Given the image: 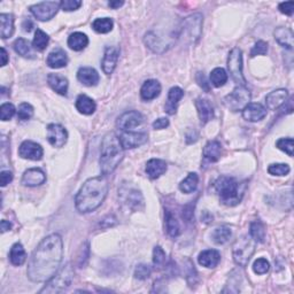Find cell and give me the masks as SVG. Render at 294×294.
I'll list each match as a JSON object with an SVG mask.
<instances>
[{
  "instance_id": "1",
  "label": "cell",
  "mask_w": 294,
  "mask_h": 294,
  "mask_svg": "<svg viewBox=\"0 0 294 294\" xmlns=\"http://www.w3.org/2000/svg\"><path fill=\"white\" fill-rule=\"evenodd\" d=\"M64 257L62 238L58 233L47 236L34 251L28 264V277L34 283L47 282L57 274Z\"/></svg>"
},
{
  "instance_id": "2",
  "label": "cell",
  "mask_w": 294,
  "mask_h": 294,
  "mask_svg": "<svg viewBox=\"0 0 294 294\" xmlns=\"http://www.w3.org/2000/svg\"><path fill=\"white\" fill-rule=\"evenodd\" d=\"M108 190L110 185L106 175L90 178L83 184L76 195V209L83 214L96 211L107 197Z\"/></svg>"
},
{
  "instance_id": "3",
  "label": "cell",
  "mask_w": 294,
  "mask_h": 294,
  "mask_svg": "<svg viewBox=\"0 0 294 294\" xmlns=\"http://www.w3.org/2000/svg\"><path fill=\"white\" fill-rule=\"evenodd\" d=\"M120 139L114 134H108L104 138L101 144L100 153V168L103 175H108L116 169L118 164L123 159L124 152Z\"/></svg>"
},
{
  "instance_id": "4",
  "label": "cell",
  "mask_w": 294,
  "mask_h": 294,
  "mask_svg": "<svg viewBox=\"0 0 294 294\" xmlns=\"http://www.w3.org/2000/svg\"><path fill=\"white\" fill-rule=\"evenodd\" d=\"M215 190L218 192L220 201L226 206H236L241 201L243 191L240 185L232 177L220 176L215 182Z\"/></svg>"
},
{
  "instance_id": "5",
  "label": "cell",
  "mask_w": 294,
  "mask_h": 294,
  "mask_svg": "<svg viewBox=\"0 0 294 294\" xmlns=\"http://www.w3.org/2000/svg\"><path fill=\"white\" fill-rule=\"evenodd\" d=\"M74 278V269L72 264H67L61 269L58 274H55L47 284L44 286L40 293H59L65 291L72 284Z\"/></svg>"
},
{
  "instance_id": "6",
  "label": "cell",
  "mask_w": 294,
  "mask_h": 294,
  "mask_svg": "<svg viewBox=\"0 0 294 294\" xmlns=\"http://www.w3.org/2000/svg\"><path fill=\"white\" fill-rule=\"evenodd\" d=\"M255 241L251 236H244L233 246V260L240 267H246L255 251Z\"/></svg>"
},
{
  "instance_id": "7",
  "label": "cell",
  "mask_w": 294,
  "mask_h": 294,
  "mask_svg": "<svg viewBox=\"0 0 294 294\" xmlns=\"http://www.w3.org/2000/svg\"><path fill=\"white\" fill-rule=\"evenodd\" d=\"M251 92L246 86H237L232 92L223 99V103L227 110L232 111L244 110V108L250 104Z\"/></svg>"
},
{
  "instance_id": "8",
  "label": "cell",
  "mask_w": 294,
  "mask_h": 294,
  "mask_svg": "<svg viewBox=\"0 0 294 294\" xmlns=\"http://www.w3.org/2000/svg\"><path fill=\"white\" fill-rule=\"evenodd\" d=\"M227 68L230 75L238 86H246V79L243 74V52L239 48H233L227 57Z\"/></svg>"
},
{
  "instance_id": "9",
  "label": "cell",
  "mask_w": 294,
  "mask_h": 294,
  "mask_svg": "<svg viewBox=\"0 0 294 294\" xmlns=\"http://www.w3.org/2000/svg\"><path fill=\"white\" fill-rule=\"evenodd\" d=\"M145 123V117L137 110L127 111L117 118L116 125L121 131H137L136 129L142 128Z\"/></svg>"
},
{
  "instance_id": "10",
  "label": "cell",
  "mask_w": 294,
  "mask_h": 294,
  "mask_svg": "<svg viewBox=\"0 0 294 294\" xmlns=\"http://www.w3.org/2000/svg\"><path fill=\"white\" fill-rule=\"evenodd\" d=\"M61 2L59 1H43L30 7V12L39 21H48L53 19L58 10L60 9Z\"/></svg>"
},
{
  "instance_id": "11",
  "label": "cell",
  "mask_w": 294,
  "mask_h": 294,
  "mask_svg": "<svg viewBox=\"0 0 294 294\" xmlns=\"http://www.w3.org/2000/svg\"><path fill=\"white\" fill-rule=\"evenodd\" d=\"M120 197L122 201L130 209L139 211L142 207H144V199H143L141 191L137 190V188L122 187L120 191Z\"/></svg>"
},
{
  "instance_id": "12",
  "label": "cell",
  "mask_w": 294,
  "mask_h": 294,
  "mask_svg": "<svg viewBox=\"0 0 294 294\" xmlns=\"http://www.w3.org/2000/svg\"><path fill=\"white\" fill-rule=\"evenodd\" d=\"M147 134L144 131H122L120 135V139L122 146L124 149L135 148L147 142Z\"/></svg>"
},
{
  "instance_id": "13",
  "label": "cell",
  "mask_w": 294,
  "mask_h": 294,
  "mask_svg": "<svg viewBox=\"0 0 294 294\" xmlns=\"http://www.w3.org/2000/svg\"><path fill=\"white\" fill-rule=\"evenodd\" d=\"M68 139V132L60 124H50L47 127V141L54 147L65 146Z\"/></svg>"
},
{
  "instance_id": "14",
  "label": "cell",
  "mask_w": 294,
  "mask_h": 294,
  "mask_svg": "<svg viewBox=\"0 0 294 294\" xmlns=\"http://www.w3.org/2000/svg\"><path fill=\"white\" fill-rule=\"evenodd\" d=\"M184 30L186 31L192 41H197L201 36L202 16L201 14H194L184 21Z\"/></svg>"
},
{
  "instance_id": "15",
  "label": "cell",
  "mask_w": 294,
  "mask_h": 294,
  "mask_svg": "<svg viewBox=\"0 0 294 294\" xmlns=\"http://www.w3.org/2000/svg\"><path fill=\"white\" fill-rule=\"evenodd\" d=\"M19 154L21 157H23V159L38 161L43 157L44 150H43V147H41L39 144H37V143L26 141L21 144L19 148Z\"/></svg>"
},
{
  "instance_id": "16",
  "label": "cell",
  "mask_w": 294,
  "mask_h": 294,
  "mask_svg": "<svg viewBox=\"0 0 294 294\" xmlns=\"http://www.w3.org/2000/svg\"><path fill=\"white\" fill-rule=\"evenodd\" d=\"M46 181V175L39 168H31L24 171L22 176V184L26 186L35 187L39 186V185L44 184Z\"/></svg>"
},
{
  "instance_id": "17",
  "label": "cell",
  "mask_w": 294,
  "mask_h": 294,
  "mask_svg": "<svg viewBox=\"0 0 294 294\" xmlns=\"http://www.w3.org/2000/svg\"><path fill=\"white\" fill-rule=\"evenodd\" d=\"M120 50L116 46H107L105 50V55L103 59V71L106 75H110L114 72L118 61Z\"/></svg>"
},
{
  "instance_id": "18",
  "label": "cell",
  "mask_w": 294,
  "mask_h": 294,
  "mask_svg": "<svg viewBox=\"0 0 294 294\" xmlns=\"http://www.w3.org/2000/svg\"><path fill=\"white\" fill-rule=\"evenodd\" d=\"M245 120L250 122H258L267 116V108L257 103H250L243 110Z\"/></svg>"
},
{
  "instance_id": "19",
  "label": "cell",
  "mask_w": 294,
  "mask_h": 294,
  "mask_svg": "<svg viewBox=\"0 0 294 294\" xmlns=\"http://www.w3.org/2000/svg\"><path fill=\"white\" fill-rule=\"evenodd\" d=\"M289 97L288 90L285 89H278L272 91L265 97V104H267V107L269 110H275L282 106L283 104L286 103V99Z\"/></svg>"
},
{
  "instance_id": "20",
  "label": "cell",
  "mask_w": 294,
  "mask_h": 294,
  "mask_svg": "<svg viewBox=\"0 0 294 294\" xmlns=\"http://www.w3.org/2000/svg\"><path fill=\"white\" fill-rule=\"evenodd\" d=\"M47 83L52 87V90L61 94V96H67L68 92V79L64 75L60 74H50L47 76Z\"/></svg>"
},
{
  "instance_id": "21",
  "label": "cell",
  "mask_w": 294,
  "mask_h": 294,
  "mask_svg": "<svg viewBox=\"0 0 294 294\" xmlns=\"http://www.w3.org/2000/svg\"><path fill=\"white\" fill-rule=\"evenodd\" d=\"M274 36L279 45L288 48V50H292L294 44V35L293 31L290 29V28L278 27L277 29L274 31Z\"/></svg>"
},
{
  "instance_id": "22",
  "label": "cell",
  "mask_w": 294,
  "mask_h": 294,
  "mask_svg": "<svg viewBox=\"0 0 294 294\" xmlns=\"http://www.w3.org/2000/svg\"><path fill=\"white\" fill-rule=\"evenodd\" d=\"M161 93V84L156 79H148L143 84L141 89V96L144 100L149 101L155 99Z\"/></svg>"
},
{
  "instance_id": "23",
  "label": "cell",
  "mask_w": 294,
  "mask_h": 294,
  "mask_svg": "<svg viewBox=\"0 0 294 294\" xmlns=\"http://www.w3.org/2000/svg\"><path fill=\"white\" fill-rule=\"evenodd\" d=\"M77 78L83 85L96 86L99 83V74L93 68L83 67L77 73Z\"/></svg>"
},
{
  "instance_id": "24",
  "label": "cell",
  "mask_w": 294,
  "mask_h": 294,
  "mask_svg": "<svg viewBox=\"0 0 294 294\" xmlns=\"http://www.w3.org/2000/svg\"><path fill=\"white\" fill-rule=\"evenodd\" d=\"M195 106H197L199 118H200L202 124H206L214 117V110H213L212 104L207 99L199 98L195 101Z\"/></svg>"
},
{
  "instance_id": "25",
  "label": "cell",
  "mask_w": 294,
  "mask_h": 294,
  "mask_svg": "<svg viewBox=\"0 0 294 294\" xmlns=\"http://www.w3.org/2000/svg\"><path fill=\"white\" fill-rule=\"evenodd\" d=\"M184 92L181 87L174 86L169 90V93H168V100L166 106H164V110L168 114L174 115L177 110V105L180 103V100L183 98Z\"/></svg>"
},
{
  "instance_id": "26",
  "label": "cell",
  "mask_w": 294,
  "mask_h": 294,
  "mask_svg": "<svg viewBox=\"0 0 294 294\" xmlns=\"http://www.w3.org/2000/svg\"><path fill=\"white\" fill-rule=\"evenodd\" d=\"M146 174L152 180H156L167 171V163L163 160L152 159L146 163Z\"/></svg>"
},
{
  "instance_id": "27",
  "label": "cell",
  "mask_w": 294,
  "mask_h": 294,
  "mask_svg": "<svg viewBox=\"0 0 294 294\" xmlns=\"http://www.w3.org/2000/svg\"><path fill=\"white\" fill-rule=\"evenodd\" d=\"M47 66L48 67L53 69H59L64 68L68 64V57L66 54V52L61 48H58V50L52 51L47 57Z\"/></svg>"
},
{
  "instance_id": "28",
  "label": "cell",
  "mask_w": 294,
  "mask_h": 294,
  "mask_svg": "<svg viewBox=\"0 0 294 294\" xmlns=\"http://www.w3.org/2000/svg\"><path fill=\"white\" fill-rule=\"evenodd\" d=\"M199 263L205 268H215L220 261V254L215 250H206L199 254Z\"/></svg>"
},
{
  "instance_id": "29",
  "label": "cell",
  "mask_w": 294,
  "mask_h": 294,
  "mask_svg": "<svg viewBox=\"0 0 294 294\" xmlns=\"http://www.w3.org/2000/svg\"><path fill=\"white\" fill-rule=\"evenodd\" d=\"M222 153V146L218 141H211L206 144L204 148V157L209 162H216Z\"/></svg>"
},
{
  "instance_id": "30",
  "label": "cell",
  "mask_w": 294,
  "mask_h": 294,
  "mask_svg": "<svg viewBox=\"0 0 294 294\" xmlns=\"http://www.w3.org/2000/svg\"><path fill=\"white\" fill-rule=\"evenodd\" d=\"M76 108L79 113L84 115H91L96 111V103L85 94H80L76 100Z\"/></svg>"
},
{
  "instance_id": "31",
  "label": "cell",
  "mask_w": 294,
  "mask_h": 294,
  "mask_svg": "<svg viewBox=\"0 0 294 294\" xmlns=\"http://www.w3.org/2000/svg\"><path fill=\"white\" fill-rule=\"evenodd\" d=\"M89 45V38L83 33H74L68 37V46L73 51H82Z\"/></svg>"
},
{
  "instance_id": "32",
  "label": "cell",
  "mask_w": 294,
  "mask_h": 294,
  "mask_svg": "<svg viewBox=\"0 0 294 294\" xmlns=\"http://www.w3.org/2000/svg\"><path fill=\"white\" fill-rule=\"evenodd\" d=\"M0 22H1V29H0L1 37L3 39L12 37L14 34V16L12 14H1Z\"/></svg>"
},
{
  "instance_id": "33",
  "label": "cell",
  "mask_w": 294,
  "mask_h": 294,
  "mask_svg": "<svg viewBox=\"0 0 294 294\" xmlns=\"http://www.w3.org/2000/svg\"><path fill=\"white\" fill-rule=\"evenodd\" d=\"M145 43L147 46H148L150 50L154 52H157V53H162L164 50H167V45L163 43V40L157 36L155 33L150 31V33H147L145 36Z\"/></svg>"
},
{
  "instance_id": "34",
  "label": "cell",
  "mask_w": 294,
  "mask_h": 294,
  "mask_svg": "<svg viewBox=\"0 0 294 294\" xmlns=\"http://www.w3.org/2000/svg\"><path fill=\"white\" fill-rule=\"evenodd\" d=\"M27 254L22 245L20 243L14 244L9 252V260L14 265H22L26 262Z\"/></svg>"
},
{
  "instance_id": "35",
  "label": "cell",
  "mask_w": 294,
  "mask_h": 294,
  "mask_svg": "<svg viewBox=\"0 0 294 294\" xmlns=\"http://www.w3.org/2000/svg\"><path fill=\"white\" fill-rule=\"evenodd\" d=\"M13 47L15 52L21 57L23 58H34V52H33V47L29 41L24 38H17V39L14 41Z\"/></svg>"
},
{
  "instance_id": "36",
  "label": "cell",
  "mask_w": 294,
  "mask_h": 294,
  "mask_svg": "<svg viewBox=\"0 0 294 294\" xmlns=\"http://www.w3.org/2000/svg\"><path fill=\"white\" fill-rule=\"evenodd\" d=\"M199 183V177L195 173H190L187 175V177L184 181L181 182L180 190L184 193H192L197 190Z\"/></svg>"
},
{
  "instance_id": "37",
  "label": "cell",
  "mask_w": 294,
  "mask_h": 294,
  "mask_svg": "<svg viewBox=\"0 0 294 294\" xmlns=\"http://www.w3.org/2000/svg\"><path fill=\"white\" fill-rule=\"evenodd\" d=\"M164 216H166V229L168 234L173 238H176L180 236L181 226L176 218H175V216L171 214V212L169 211H166V215Z\"/></svg>"
},
{
  "instance_id": "38",
  "label": "cell",
  "mask_w": 294,
  "mask_h": 294,
  "mask_svg": "<svg viewBox=\"0 0 294 294\" xmlns=\"http://www.w3.org/2000/svg\"><path fill=\"white\" fill-rule=\"evenodd\" d=\"M114 27L113 20L110 17H101V19H97L93 21L92 28L93 30L98 34H108L110 33L111 29Z\"/></svg>"
},
{
  "instance_id": "39",
  "label": "cell",
  "mask_w": 294,
  "mask_h": 294,
  "mask_svg": "<svg viewBox=\"0 0 294 294\" xmlns=\"http://www.w3.org/2000/svg\"><path fill=\"white\" fill-rule=\"evenodd\" d=\"M250 236L257 241V243H263L265 239V227L261 220H254L251 224Z\"/></svg>"
},
{
  "instance_id": "40",
  "label": "cell",
  "mask_w": 294,
  "mask_h": 294,
  "mask_svg": "<svg viewBox=\"0 0 294 294\" xmlns=\"http://www.w3.org/2000/svg\"><path fill=\"white\" fill-rule=\"evenodd\" d=\"M231 234H232V232H231L230 227L223 225L220 227H218V229H215V231L212 234V238H213V240H214L215 244L223 245L230 239Z\"/></svg>"
},
{
  "instance_id": "41",
  "label": "cell",
  "mask_w": 294,
  "mask_h": 294,
  "mask_svg": "<svg viewBox=\"0 0 294 294\" xmlns=\"http://www.w3.org/2000/svg\"><path fill=\"white\" fill-rule=\"evenodd\" d=\"M48 41H50V38H48L47 35L45 34L43 30L37 29L36 33H35V38L33 41V46L35 50H37L39 52L44 51L45 48L47 47Z\"/></svg>"
},
{
  "instance_id": "42",
  "label": "cell",
  "mask_w": 294,
  "mask_h": 294,
  "mask_svg": "<svg viewBox=\"0 0 294 294\" xmlns=\"http://www.w3.org/2000/svg\"><path fill=\"white\" fill-rule=\"evenodd\" d=\"M227 82V74L223 68H215L211 73V83L215 87H220Z\"/></svg>"
},
{
  "instance_id": "43",
  "label": "cell",
  "mask_w": 294,
  "mask_h": 294,
  "mask_svg": "<svg viewBox=\"0 0 294 294\" xmlns=\"http://www.w3.org/2000/svg\"><path fill=\"white\" fill-rule=\"evenodd\" d=\"M291 170L289 164L286 163H274L268 168V173L274 176H286Z\"/></svg>"
},
{
  "instance_id": "44",
  "label": "cell",
  "mask_w": 294,
  "mask_h": 294,
  "mask_svg": "<svg viewBox=\"0 0 294 294\" xmlns=\"http://www.w3.org/2000/svg\"><path fill=\"white\" fill-rule=\"evenodd\" d=\"M33 115H34V107L31 106L30 104L22 103L20 105L19 110H17V117H19V120L27 121L33 117Z\"/></svg>"
},
{
  "instance_id": "45",
  "label": "cell",
  "mask_w": 294,
  "mask_h": 294,
  "mask_svg": "<svg viewBox=\"0 0 294 294\" xmlns=\"http://www.w3.org/2000/svg\"><path fill=\"white\" fill-rule=\"evenodd\" d=\"M269 269H270V264H269V262L265 258L260 257L257 260H255L253 264V270L255 274L264 275L269 271Z\"/></svg>"
},
{
  "instance_id": "46",
  "label": "cell",
  "mask_w": 294,
  "mask_h": 294,
  "mask_svg": "<svg viewBox=\"0 0 294 294\" xmlns=\"http://www.w3.org/2000/svg\"><path fill=\"white\" fill-rule=\"evenodd\" d=\"M293 144L294 143L292 138H281L276 143V146L281 150H283V152L289 154V156H293Z\"/></svg>"
},
{
  "instance_id": "47",
  "label": "cell",
  "mask_w": 294,
  "mask_h": 294,
  "mask_svg": "<svg viewBox=\"0 0 294 294\" xmlns=\"http://www.w3.org/2000/svg\"><path fill=\"white\" fill-rule=\"evenodd\" d=\"M15 107H14L12 104H2L1 107H0V118H1L2 121L10 120V118L15 115Z\"/></svg>"
},
{
  "instance_id": "48",
  "label": "cell",
  "mask_w": 294,
  "mask_h": 294,
  "mask_svg": "<svg viewBox=\"0 0 294 294\" xmlns=\"http://www.w3.org/2000/svg\"><path fill=\"white\" fill-rule=\"evenodd\" d=\"M153 263L156 267H161L166 263V253L160 246H156L153 251Z\"/></svg>"
},
{
  "instance_id": "49",
  "label": "cell",
  "mask_w": 294,
  "mask_h": 294,
  "mask_svg": "<svg viewBox=\"0 0 294 294\" xmlns=\"http://www.w3.org/2000/svg\"><path fill=\"white\" fill-rule=\"evenodd\" d=\"M187 270H186V279H187V283L190 284V286H193L197 284L198 282V274H197V270H195L194 265L192 264V262L190 260H187Z\"/></svg>"
},
{
  "instance_id": "50",
  "label": "cell",
  "mask_w": 294,
  "mask_h": 294,
  "mask_svg": "<svg viewBox=\"0 0 294 294\" xmlns=\"http://www.w3.org/2000/svg\"><path fill=\"white\" fill-rule=\"evenodd\" d=\"M268 52V44L263 40H258L257 44L254 45L253 48L251 51V57L254 58L257 55H264Z\"/></svg>"
},
{
  "instance_id": "51",
  "label": "cell",
  "mask_w": 294,
  "mask_h": 294,
  "mask_svg": "<svg viewBox=\"0 0 294 294\" xmlns=\"http://www.w3.org/2000/svg\"><path fill=\"white\" fill-rule=\"evenodd\" d=\"M150 268L146 264H139L137 265L135 270V277L141 279V281H144V279H147L150 276Z\"/></svg>"
},
{
  "instance_id": "52",
  "label": "cell",
  "mask_w": 294,
  "mask_h": 294,
  "mask_svg": "<svg viewBox=\"0 0 294 294\" xmlns=\"http://www.w3.org/2000/svg\"><path fill=\"white\" fill-rule=\"evenodd\" d=\"M82 6V1L79 0H64L61 1V8L65 12H73V10L78 9Z\"/></svg>"
},
{
  "instance_id": "53",
  "label": "cell",
  "mask_w": 294,
  "mask_h": 294,
  "mask_svg": "<svg viewBox=\"0 0 294 294\" xmlns=\"http://www.w3.org/2000/svg\"><path fill=\"white\" fill-rule=\"evenodd\" d=\"M278 9L281 10V13L285 14V15L291 16L294 12V1H285L281 2L278 6Z\"/></svg>"
},
{
  "instance_id": "54",
  "label": "cell",
  "mask_w": 294,
  "mask_h": 294,
  "mask_svg": "<svg viewBox=\"0 0 294 294\" xmlns=\"http://www.w3.org/2000/svg\"><path fill=\"white\" fill-rule=\"evenodd\" d=\"M13 181V174L9 170H3L0 174V185L1 186H6L7 184H9Z\"/></svg>"
},
{
  "instance_id": "55",
  "label": "cell",
  "mask_w": 294,
  "mask_h": 294,
  "mask_svg": "<svg viewBox=\"0 0 294 294\" xmlns=\"http://www.w3.org/2000/svg\"><path fill=\"white\" fill-rule=\"evenodd\" d=\"M168 125H169V120L166 117H160L153 122V128L155 130H162V129H166Z\"/></svg>"
},
{
  "instance_id": "56",
  "label": "cell",
  "mask_w": 294,
  "mask_h": 294,
  "mask_svg": "<svg viewBox=\"0 0 294 294\" xmlns=\"http://www.w3.org/2000/svg\"><path fill=\"white\" fill-rule=\"evenodd\" d=\"M197 79L199 82V85H200L202 89L206 91V92H208V91H209V84L207 83V80H206V77H205L204 74L199 73L198 76H197Z\"/></svg>"
},
{
  "instance_id": "57",
  "label": "cell",
  "mask_w": 294,
  "mask_h": 294,
  "mask_svg": "<svg viewBox=\"0 0 294 294\" xmlns=\"http://www.w3.org/2000/svg\"><path fill=\"white\" fill-rule=\"evenodd\" d=\"M115 224H116V219H115L113 215L111 216L110 215V216H107L106 219L103 220V222L100 223V225L104 227H110V226L115 225Z\"/></svg>"
},
{
  "instance_id": "58",
  "label": "cell",
  "mask_w": 294,
  "mask_h": 294,
  "mask_svg": "<svg viewBox=\"0 0 294 294\" xmlns=\"http://www.w3.org/2000/svg\"><path fill=\"white\" fill-rule=\"evenodd\" d=\"M198 141V134L195 130H190L186 135V143L187 144H192V143Z\"/></svg>"
},
{
  "instance_id": "59",
  "label": "cell",
  "mask_w": 294,
  "mask_h": 294,
  "mask_svg": "<svg viewBox=\"0 0 294 294\" xmlns=\"http://www.w3.org/2000/svg\"><path fill=\"white\" fill-rule=\"evenodd\" d=\"M201 220L205 223H211L213 220V215L207 211H204L201 213Z\"/></svg>"
},
{
  "instance_id": "60",
  "label": "cell",
  "mask_w": 294,
  "mask_h": 294,
  "mask_svg": "<svg viewBox=\"0 0 294 294\" xmlns=\"http://www.w3.org/2000/svg\"><path fill=\"white\" fill-rule=\"evenodd\" d=\"M23 30L24 31H27V33H30L31 30H33V28H34V24H33V22H31V21L28 19V20H26L23 22Z\"/></svg>"
},
{
  "instance_id": "61",
  "label": "cell",
  "mask_w": 294,
  "mask_h": 294,
  "mask_svg": "<svg viewBox=\"0 0 294 294\" xmlns=\"http://www.w3.org/2000/svg\"><path fill=\"white\" fill-rule=\"evenodd\" d=\"M12 229V224H10L9 222H7V220H1V232H6V231H8Z\"/></svg>"
},
{
  "instance_id": "62",
  "label": "cell",
  "mask_w": 294,
  "mask_h": 294,
  "mask_svg": "<svg viewBox=\"0 0 294 294\" xmlns=\"http://www.w3.org/2000/svg\"><path fill=\"white\" fill-rule=\"evenodd\" d=\"M1 58H2L1 66H6L7 62H8V54H7L5 47H1Z\"/></svg>"
},
{
  "instance_id": "63",
  "label": "cell",
  "mask_w": 294,
  "mask_h": 294,
  "mask_svg": "<svg viewBox=\"0 0 294 294\" xmlns=\"http://www.w3.org/2000/svg\"><path fill=\"white\" fill-rule=\"evenodd\" d=\"M123 3H124V1H110L108 2V6L110 7V8H113V9H117V8H120L121 6H123Z\"/></svg>"
}]
</instances>
